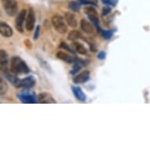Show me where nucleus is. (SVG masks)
Segmentation results:
<instances>
[{"label": "nucleus", "instance_id": "aec40b11", "mask_svg": "<svg viewBox=\"0 0 150 150\" xmlns=\"http://www.w3.org/2000/svg\"><path fill=\"white\" fill-rule=\"evenodd\" d=\"M81 5L79 1H71L69 3V8L74 12H79L81 8Z\"/></svg>", "mask_w": 150, "mask_h": 150}, {"label": "nucleus", "instance_id": "f8f14e48", "mask_svg": "<svg viewBox=\"0 0 150 150\" xmlns=\"http://www.w3.org/2000/svg\"><path fill=\"white\" fill-rule=\"evenodd\" d=\"M89 79H90V71L85 70L74 77L73 82L76 84H81L87 82Z\"/></svg>", "mask_w": 150, "mask_h": 150}, {"label": "nucleus", "instance_id": "0eeeda50", "mask_svg": "<svg viewBox=\"0 0 150 150\" xmlns=\"http://www.w3.org/2000/svg\"><path fill=\"white\" fill-rule=\"evenodd\" d=\"M26 18H27L26 10H22L17 14V17L15 21V28L17 30V32H19L20 33L24 32V24L26 22Z\"/></svg>", "mask_w": 150, "mask_h": 150}, {"label": "nucleus", "instance_id": "2eb2a0df", "mask_svg": "<svg viewBox=\"0 0 150 150\" xmlns=\"http://www.w3.org/2000/svg\"><path fill=\"white\" fill-rule=\"evenodd\" d=\"M71 91H72V93H73L74 96L76 97V98L77 100H79L80 101H84L86 100V97L85 95V93L82 89L79 86H71Z\"/></svg>", "mask_w": 150, "mask_h": 150}, {"label": "nucleus", "instance_id": "a211bd4d", "mask_svg": "<svg viewBox=\"0 0 150 150\" xmlns=\"http://www.w3.org/2000/svg\"><path fill=\"white\" fill-rule=\"evenodd\" d=\"M116 29H110V30H103L101 28L100 31H99V33L101 34V35L103 37L104 39L105 40H110L111 38L112 37V35H114L115 32H116Z\"/></svg>", "mask_w": 150, "mask_h": 150}, {"label": "nucleus", "instance_id": "39448f33", "mask_svg": "<svg viewBox=\"0 0 150 150\" xmlns=\"http://www.w3.org/2000/svg\"><path fill=\"white\" fill-rule=\"evenodd\" d=\"M2 4L6 13L8 16L13 17L17 13L18 4L17 0H2Z\"/></svg>", "mask_w": 150, "mask_h": 150}, {"label": "nucleus", "instance_id": "412c9836", "mask_svg": "<svg viewBox=\"0 0 150 150\" xmlns=\"http://www.w3.org/2000/svg\"><path fill=\"white\" fill-rule=\"evenodd\" d=\"M82 37V34L79 31H71L69 32V35H68V40H71V41H73V40H76L78 39H80Z\"/></svg>", "mask_w": 150, "mask_h": 150}, {"label": "nucleus", "instance_id": "6e6552de", "mask_svg": "<svg viewBox=\"0 0 150 150\" xmlns=\"http://www.w3.org/2000/svg\"><path fill=\"white\" fill-rule=\"evenodd\" d=\"M35 24V14L33 9L30 8L27 14L26 22H25V28L28 32H31L34 29Z\"/></svg>", "mask_w": 150, "mask_h": 150}, {"label": "nucleus", "instance_id": "7ed1b4c3", "mask_svg": "<svg viewBox=\"0 0 150 150\" xmlns=\"http://www.w3.org/2000/svg\"><path fill=\"white\" fill-rule=\"evenodd\" d=\"M85 14L88 17L89 20H91V21L93 23V25L95 26V28L98 30V32H99L101 29V28L100 27V23H99V17L98 13L96 9L93 7V6H86L84 8L83 10Z\"/></svg>", "mask_w": 150, "mask_h": 150}, {"label": "nucleus", "instance_id": "1a4fd4ad", "mask_svg": "<svg viewBox=\"0 0 150 150\" xmlns=\"http://www.w3.org/2000/svg\"><path fill=\"white\" fill-rule=\"evenodd\" d=\"M38 102L41 104H56L57 101L52 97L50 93L42 92L38 95Z\"/></svg>", "mask_w": 150, "mask_h": 150}, {"label": "nucleus", "instance_id": "393cba45", "mask_svg": "<svg viewBox=\"0 0 150 150\" xmlns=\"http://www.w3.org/2000/svg\"><path fill=\"white\" fill-rule=\"evenodd\" d=\"M112 11V9H111L108 6H105L102 10V16H107L108 14H109Z\"/></svg>", "mask_w": 150, "mask_h": 150}, {"label": "nucleus", "instance_id": "9b49d317", "mask_svg": "<svg viewBox=\"0 0 150 150\" xmlns=\"http://www.w3.org/2000/svg\"><path fill=\"white\" fill-rule=\"evenodd\" d=\"M8 54L4 50H1L0 51V63H1V71H5L9 69V58H8Z\"/></svg>", "mask_w": 150, "mask_h": 150}, {"label": "nucleus", "instance_id": "bb28decb", "mask_svg": "<svg viewBox=\"0 0 150 150\" xmlns=\"http://www.w3.org/2000/svg\"><path fill=\"white\" fill-rule=\"evenodd\" d=\"M24 43H25V45L26 46V47H27L28 49H32V42L30 41V40H28V39H26V40L24 41Z\"/></svg>", "mask_w": 150, "mask_h": 150}, {"label": "nucleus", "instance_id": "4468645a", "mask_svg": "<svg viewBox=\"0 0 150 150\" xmlns=\"http://www.w3.org/2000/svg\"><path fill=\"white\" fill-rule=\"evenodd\" d=\"M80 27H81V29L84 32H86V34H93L94 32V27L95 26L85 19H83L80 21Z\"/></svg>", "mask_w": 150, "mask_h": 150}, {"label": "nucleus", "instance_id": "423d86ee", "mask_svg": "<svg viewBox=\"0 0 150 150\" xmlns=\"http://www.w3.org/2000/svg\"><path fill=\"white\" fill-rule=\"evenodd\" d=\"M36 83V79L33 76H29L24 78V79H19L17 85L15 86L16 88H23V89H31Z\"/></svg>", "mask_w": 150, "mask_h": 150}, {"label": "nucleus", "instance_id": "f03ea898", "mask_svg": "<svg viewBox=\"0 0 150 150\" xmlns=\"http://www.w3.org/2000/svg\"><path fill=\"white\" fill-rule=\"evenodd\" d=\"M17 97L22 103L35 104L38 102V96H36L34 91H29V89H24L17 93Z\"/></svg>", "mask_w": 150, "mask_h": 150}, {"label": "nucleus", "instance_id": "b1692460", "mask_svg": "<svg viewBox=\"0 0 150 150\" xmlns=\"http://www.w3.org/2000/svg\"><path fill=\"white\" fill-rule=\"evenodd\" d=\"M40 34V25H37L36 28H35V30L34 35H33V39L34 40H37L39 39Z\"/></svg>", "mask_w": 150, "mask_h": 150}, {"label": "nucleus", "instance_id": "20e7f679", "mask_svg": "<svg viewBox=\"0 0 150 150\" xmlns=\"http://www.w3.org/2000/svg\"><path fill=\"white\" fill-rule=\"evenodd\" d=\"M51 22L55 30L60 34H65L68 31V27L64 22V18L61 15L53 16L51 18Z\"/></svg>", "mask_w": 150, "mask_h": 150}, {"label": "nucleus", "instance_id": "4be33fe9", "mask_svg": "<svg viewBox=\"0 0 150 150\" xmlns=\"http://www.w3.org/2000/svg\"><path fill=\"white\" fill-rule=\"evenodd\" d=\"M79 3L83 5L98 6V0H79Z\"/></svg>", "mask_w": 150, "mask_h": 150}, {"label": "nucleus", "instance_id": "cd10ccee", "mask_svg": "<svg viewBox=\"0 0 150 150\" xmlns=\"http://www.w3.org/2000/svg\"><path fill=\"white\" fill-rule=\"evenodd\" d=\"M106 57V53L105 51H100L98 54V58L100 60L105 59Z\"/></svg>", "mask_w": 150, "mask_h": 150}, {"label": "nucleus", "instance_id": "9d476101", "mask_svg": "<svg viewBox=\"0 0 150 150\" xmlns=\"http://www.w3.org/2000/svg\"><path fill=\"white\" fill-rule=\"evenodd\" d=\"M0 32L1 35L6 38H10L13 35V31L11 26L5 21H2L0 24Z\"/></svg>", "mask_w": 150, "mask_h": 150}, {"label": "nucleus", "instance_id": "dca6fc26", "mask_svg": "<svg viewBox=\"0 0 150 150\" xmlns=\"http://www.w3.org/2000/svg\"><path fill=\"white\" fill-rule=\"evenodd\" d=\"M64 19L66 21V22L68 23V25L71 28H76L78 25V21L76 16L74 13L70 12L65 13L64 14Z\"/></svg>", "mask_w": 150, "mask_h": 150}, {"label": "nucleus", "instance_id": "5701e85b", "mask_svg": "<svg viewBox=\"0 0 150 150\" xmlns=\"http://www.w3.org/2000/svg\"><path fill=\"white\" fill-rule=\"evenodd\" d=\"M59 47H60V48H62V49L66 50H68V51H69V52H70L71 54H75V52H74L73 50H71V48H70V47H69V46H68V45H67L66 43H65V42H62V43L60 44Z\"/></svg>", "mask_w": 150, "mask_h": 150}, {"label": "nucleus", "instance_id": "6ab92c4d", "mask_svg": "<svg viewBox=\"0 0 150 150\" xmlns=\"http://www.w3.org/2000/svg\"><path fill=\"white\" fill-rule=\"evenodd\" d=\"M8 89H9V86H8L7 83L5 79H3V76H1V79H0V93H1L2 96L6 93Z\"/></svg>", "mask_w": 150, "mask_h": 150}, {"label": "nucleus", "instance_id": "ddd939ff", "mask_svg": "<svg viewBox=\"0 0 150 150\" xmlns=\"http://www.w3.org/2000/svg\"><path fill=\"white\" fill-rule=\"evenodd\" d=\"M57 57L58 59L62 60L63 62H66L68 64H74L76 59V57H72L70 54L64 53L63 51H58L57 53Z\"/></svg>", "mask_w": 150, "mask_h": 150}, {"label": "nucleus", "instance_id": "f257e3e1", "mask_svg": "<svg viewBox=\"0 0 150 150\" xmlns=\"http://www.w3.org/2000/svg\"><path fill=\"white\" fill-rule=\"evenodd\" d=\"M10 70L16 75L28 74L30 72L29 67L26 62L18 56H14L10 60Z\"/></svg>", "mask_w": 150, "mask_h": 150}, {"label": "nucleus", "instance_id": "f3484780", "mask_svg": "<svg viewBox=\"0 0 150 150\" xmlns=\"http://www.w3.org/2000/svg\"><path fill=\"white\" fill-rule=\"evenodd\" d=\"M72 46H73L75 50L79 53L80 54H83V55H85V54H87V50L86 49V47H84L83 45L81 44L80 42H74L72 43Z\"/></svg>", "mask_w": 150, "mask_h": 150}, {"label": "nucleus", "instance_id": "a878e982", "mask_svg": "<svg viewBox=\"0 0 150 150\" xmlns=\"http://www.w3.org/2000/svg\"><path fill=\"white\" fill-rule=\"evenodd\" d=\"M105 4H107L108 6H115L116 5V1L115 0H102Z\"/></svg>", "mask_w": 150, "mask_h": 150}]
</instances>
